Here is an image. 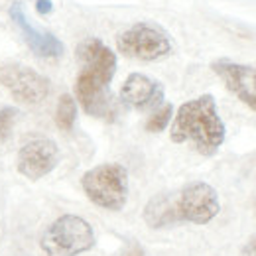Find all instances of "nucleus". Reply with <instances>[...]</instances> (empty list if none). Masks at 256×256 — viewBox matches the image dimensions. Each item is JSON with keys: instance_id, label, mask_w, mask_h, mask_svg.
I'll list each match as a JSON object with an SVG mask.
<instances>
[{"instance_id": "obj_1", "label": "nucleus", "mask_w": 256, "mask_h": 256, "mask_svg": "<svg viewBox=\"0 0 256 256\" xmlns=\"http://www.w3.org/2000/svg\"><path fill=\"white\" fill-rule=\"evenodd\" d=\"M221 211L219 193L205 182H192L180 190L154 195L144 211V223L154 230L168 228L174 224L211 223Z\"/></svg>"}, {"instance_id": "obj_2", "label": "nucleus", "mask_w": 256, "mask_h": 256, "mask_svg": "<svg viewBox=\"0 0 256 256\" xmlns=\"http://www.w3.org/2000/svg\"><path fill=\"white\" fill-rule=\"evenodd\" d=\"M81 71L75 79V96L83 110L96 118H110L114 112L110 81L116 73V54L98 38L83 40L77 50Z\"/></svg>"}, {"instance_id": "obj_3", "label": "nucleus", "mask_w": 256, "mask_h": 256, "mask_svg": "<svg viewBox=\"0 0 256 256\" xmlns=\"http://www.w3.org/2000/svg\"><path fill=\"white\" fill-rule=\"evenodd\" d=\"M226 128L219 116L213 95H201L184 102L172 122L170 138L176 144L192 142L203 156H213L224 142Z\"/></svg>"}, {"instance_id": "obj_4", "label": "nucleus", "mask_w": 256, "mask_h": 256, "mask_svg": "<svg viewBox=\"0 0 256 256\" xmlns=\"http://www.w3.org/2000/svg\"><path fill=\"white\" fill-rule=\"evenodd\" d=\"M95 230L83 217L65 213L50 224L42 238L40 248L46 256H79L95 246Z\"/></svg>"}, {"instance_id": "obj_5", "label": "nucleus", "mask_w": 256, "mask_h": 256, "mask_svg": "<svg viewBox=\"0 0 256 256\" xmlns=\"http://www.w3.org/2000/svg\"><path fill=\"white\" fill-rule=\"evenodd\" d=\"M85 195L106 211H120L128 201V172L122 164H100L81 178Z\"/></svg>"}, {"instance_id": "obj_6", "label": "nucleus", "mask_w": 256, "mask_h": 256, "mask_svg": "<svg viewBox=\"0 0 256 256\" xmlns=\"http://www.w3.org/2000/svg\"><path fill=\"white\" fill-rule=\"evenodd\" d=\"M116 48L122 56L132 60L156 62L172 54V40L160 26L138 22L122 34H118Z\"/></svg>"}, {"instance_id": "obj_7", "label": "nucleus", "mask_w": 256, "mask_h": 256, "mask_svg": "<svg viewBox=\"0 0 256 256\" xmlns=\"http://www.w3.org/2000/svg\"><path fill=\"white\" fill-rule=\"evenodd\" d=\"M0 85L22 104H40L50 95V81L28 65H0Z\"/></svg>"}, {"instance_id": "obj_8", "label": "nucleus", "mask_w": 256, "mask_h": 256, "mask_svg": "<svg viewBox=\"0 0 256 256\" xmlns=\"http://www.w3.org/2000/svg\"><path fill=\"white\" fill-rule=\"evenodd\" d=\"M60 162V148L50 138H36L24 144L18 152L16 168L28 180H42L56 170Z\"/></svg>"}, {"instance_id": "obj_9", "label": "nucleus", "mask_w": 256, "mask_h": 256, "mask_svg": "<svg viewBox=\"0 0 256 256\" xmlns=\"http://www.w3.org/2000/svg\"><path fill=\"white\" fill-rule=\"evenodd\" d=\"M8 16L10 20L16 24V28L22 32L26 44L30 46L36 56L40 58H46V60H56V58H62L65 52L64 44L60 38H56L52 32L48 30H42V28H36L32 24V20L28 18L26 14V8L20 0H14L8 8Z\"/></svg>"}, {"instance_id": "obj_10", "label": "nucleus", "mask_w": 256, "mask_h": 256, "mask_svg": "<svg viewBox=\"0 0 256 256\" xmlns=\"http://www.w3.org/2000/svg\"><path fill=\"white\" fill-rule=\"evenodd\" d=\"M211 69L221 77L224 87L256 112V69L250 65L234 64L230 60H217Z\"/></svg>"}, {"instance_id": "obj_11", "label": "nucleus", "mask_w": 256, "mask_h": 256, "mask_svg": "<svg viewBox=\"0 0 256 256\" xmlns=\"http://www.w3.org/2000/svg\"><path fill=\"white\" fill-rule=\"evenodd\" d=\"M120 100L136 110H156L164 104V87L144 73H130L120 87Z\"/></svg>"}, {"instance_id": "obj_12", "label": "nucleus", "mask_w": 256, "mask_h": 256, "mask_svg": "<svg viewBox=\"0 0 256 256\" xmlns=\"http://www.w3.org/2000/svg\"><path fill=\"white\" fill-rule=\"evenodd\" d=\"M77 120V100L75 96H71L69 93L60 96L58 100V108H56V124L60 130L69 132L73 124Z\"/></svg>"}, {"instance_id": "obj_13", "label": "nucleus", "mask_w": 256, "mask_h": 256, "mask_svg": "<svg viewBox=\"0 0 256 256\" xmlns=\"http://www.w3.org/2000/svg\"><path fill=\"white\" fill-rule=\"evenodd\" d=\"M172 116H174V106L170 102H164L160 108H156L150 114V118L146 120V130L148 132H154V134L166 130V126L172 122Z\"/></svg>"}, {"instance_id": "obj_14", "label": "nucleus", "mask_w": 256, "mask_h": 256, "mask_svg": "<svg viewBox=\"0 0 256 256\" xmlns=\"http://www.w3.org/2000/svg\"><path fill=\"white\" fill-rule=\"evenodd\" d=\"M16 114H18V110H16L14 106H4V108H0V138H2V140L8 138V134H10V130H12V124H14V120H16Z\"/></svg>"}, {"instance_id": "obj_15", "label": "nucleus", "mask_w": 256, "mask_h": 256, "mask_svg": "<svg viewBox=\"0 0 256 256\" xmlns=\"http://www.w3.org/2000/svg\"><path fill=\"white\" fill-rule=\"evenodd\" d=\"M36 10L40 14H50L54 10V2L52 0H36Z\"/></svg>"}, {"instance_id": "obj_16", "label": "nucleus", "mask_w": 256, "mask_h": 256, "mask_svg": "<svg viewBox=\"0 0 256 256\" xmlns=\"http://www.w3.org/2000/svg\"><path fill=\"white\" fill-rule=\"evenodd\" d=\"M240 256H256V234H252V236H250V240L242 246Z\"/></svg>"}, {"instance_id": "obj_17", "label": "nucleus", "mask_w": 256, "mask_h": 256, "mask_svg": "<svg viewBox=\"0 0 256 256\" xmlns=\"http://www.w3.org/2000/svg\"><path fill=\"white\" fill-rule=\"evenodd\" d=\"M122 256H144V248L134 242V244H130L126 250L122 252Z\"/></svg>"}]
</instances>
